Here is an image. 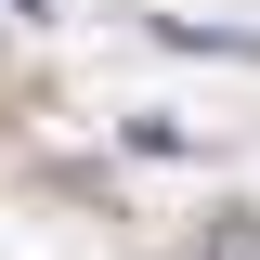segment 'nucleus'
<instances>
[{"mask_svg": "<svg viewBox=\"0 0 260 260\" xmlns=\"http://www.w3.org/2000/svg\"><path fill=\"white\" fill-rule=\"evenodd\" d=\"M208 260H260V234H247V221H234V234H221V247H208Z\"/></svg>", "mask_w": 260, "mask_h": 260, "instance_id": "nucleus-1", "label": "nucleus"}]
</instances>
